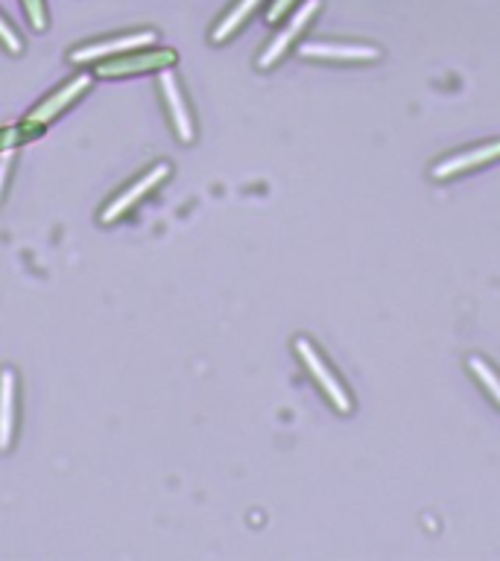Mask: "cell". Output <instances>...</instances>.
I'll list each match as a JSON object with an SVG mask.
<instances>
[{
    "instance_id": "obj_1",
    "label": "cell",
    "mask_w": 500,
    "mask_h": 561,
    "mask_svg": "<svg viewBox=\"0 0 500 561\" xmlns=\"http://www.w3.org/2000/svg\"><path fill=\"white\" fill-rule=\"evenodd\" d=\"M158 30L156 26H135V30H123V33L103 35V38H91L68 50V61L77 68H94L100 61L114 59L129 50H140V47H152L158 44Z\"/></svg>"
},
{
    "instance_id": "obj_2",
    "label": "cell",
    "mask_w": 500,
    "mask_h": 561,
    "mask_svg": "<svg viewBox=\"0 0 500 561\" xmlns=\"http://www.w3.org/2000/svg\"><path fill=\"white\" fill-rule=\"evenodd\" d=\"M170 175H173L170 161H156L152 167H147V170L140 175H135L129 184H123L121 191L114 193L112 199L100 208V214H96L100 226H114V222H121V219L129 217L132 210L138 208V205H144L158 187H164Z\"/></svg>"
},
{
    "instance_id": "obj_3",
    "label": "cell",
    "mask_w": 500,
    "mask_h": 561,
    "mask_svg": "<svg viewBox=\"0 0 500 561\" xmlns=\"http://www.w3.org/2000/svg\"><path fill=\"white\" fill-rule=\"evenodd\" d=\"M179 53L173 47H140V50H129L114 59H105L94 65V79H129L144 77V73H161L167 68H175Z\"/></svg>"
},
{
    "instance_id": "obj_4",
    "label": "cell",
    "mask_w": 500,
    "mask_h": 561,
    "mask_svg": "<svg viewBox=\"0 0 500 561\" xmlns=\"http://www.w3.org/2000/svg\"><path fill=\"white\" fill-rule=\"evenodd\" d=\"M156 91L164 108V117L170 123V129L175 131L179 144H193L196 140V117H193L191 100L184 94L182 79L175 77L173 68L161 70L156 77Z\"/></svg>"
},
{
    "instance_id": "obj_5",
    "label": "cell",
    "mask_w": 500,
    "mask_h": 561,
    "mask_svg": "<svg viewBox=\"0 0 500 561\" xmlns=\"http://www.w3.org/2000/svg\"><path fill=\"white\" fill-rule=\"evenodd\" d=\"M319 9H322V0H302V3L289 12L287 24L281 26L279 33L270 38V44L261 50V56H258V68H275L293 47H298V38H302V33L310 26V21L319 15Z\"/></svg>"
},
{
    "instance_id": "obj_6",
    "label": "cell",
    "mask_w": 500,
    "mask_h": 561,
    "mask_svg": "<svg viewBox=\"0 0 500 561\" xmlns=\"http://www.w3.org/2000/svg\"><path fill=\"white\" fill-rule=\"evenodd\" d=\"M94 85V73H88V70H79V73H70L65 82L53 88L50 94L42 96L38 103L30 108L26 114V121L42 123V126H50L53 121H59L61 114L68 112L70 105H77L82 96L88 94V88Z\"/></svg>"
},
{
    "instance_id": "obj_7",
    "label": "cell",
    "mask_w": 500,
    "mask_h": 561,
    "mask_svg": "<svg viewBox=\"0 0 500 561\" xmlns=\"http://www.w3.org/2000/svg\"><path fill=\"white\" fill-rule=\"evenodd\" d=\"M293 351H296V357L302 359V366L307 368V375L314 377V383L319 386L325 392V398L333 403V410L342 412V415H349L351 412V398L345 392V386L340 383V377L333 375L331 366L325 363L322 354L316 351V345L307 336H296L293 340Z\"/></svg>"
},
{
    "instance_id": "obj_8",
    "label": "cell",
    "mask_w": 500,
    "mask_h": 561,
    "mask_svg": "<svg viewBox=\"0 0 500 561\" xmlns=\"http://www.w3.org/2000/svg\"><path fill=\"white\" fill-rule=\"evenodd\" d=\"M21 419V377L15 366H0V454H9L18 438Z\"/></svg>"
},
{
    "instance_id": "obj_9",
    "label": "cell",
    "mask_w": 500,
    "mask_h": 561,
    "mask_svg": "<svg viewBox=\"0 0 500 561\" xmlns=\"http://www.w3.org/2000/svg\"><path fill=\"white\" fill-rule=\"evenodd\" d=\"M298 56L310 61H345V65H363L377 61L380 50L368 44H340V42H307L298 44Z\"/></svg>"
},
{
    "instance_id": "obj_10",
    "label": "cell",
    "mask_w": 500,
    "mask_h": 561,
    "mask_svg": "<svg viewBox=\"0 0 500 561\" xmlns=\"http://www.w3.org/2000/svg\"><path fill=\"white\" fill-rule=\"evenodd\" d=\"M498 158H500V140H489V144L468 149V152L447 156L445 161H439V164L430 170V175L442 182V179H454V175L471 173V170H477V167L491 164V161H498Z\"/></svg>"
},
{
    "instance_id": "obj_11",
    "label": "cell",
    "mask_w": 500,
    "mask_h": 561,
    "mask_svg": "<svg viewBox=\"0 0 500 561\" xmlns=\"http://www.w3.org/2000/svg\"><path fill=\"white\" fill-rule=\"evenodd\" d=\"M263 3H266V0H231L226 7V12H223V15L214 21V26H211L208 42L214 44V47L231 42V38L252 21V15L263 7Z\"/></svg>"
},
{
    "instance_id": "obj_12",
    "label": "cell",
    "mask_w": 500,
    "mask_h": 561,
    "mask_svg": "<svg viewBox=\"0 0 500 561\" xmlns=\"http://www.w3.org/2000/svg\"><path fill=\"white\" fill-rule=\"evenodd\" d=\"M44 129H47V126L33 121H21L12 123V126H3V129H0V152H15L18 147L33 144V140L42 138Z\"/></svg>"
},
{
    "instance_id": "obj_13",
    "label": "cell",
    "mask_w": 500,
    "mask_h": 561,
    "mask_svg": "<svg viewBox=\"0 0 500 561\" xmlns=\"http://www.w3.org/2000/svg\"><path fill=\"white\" fill-rule=\"evenodd\" d=\"M468 368H471V375L480 380L482 389L491 394V401L500 407V377H498V371H495V368H491L486 359L477 357V354H471V357H468Z\"/></svg>"
},
{
    "instance_id": "obj_14",
    "label": "cell",
    "mask_w": 500,
    "mask_h": 561,
    "mask_svg": "<svg viewBox=\"0 0 500 561\" xmlns=\"http://www.w3.org/2000/svg\"><path fill=\"white\" fill-rule=\"evenodd\" d=\"M26 24L33 26L35 33H44L50 26V12H47V0H21Z\"/></svg>"
},
{
    "instance_id": "obj_15",
    "label": "cell",
    "mask_w": 500,
    "mask_h": 561,
    "mask_svg": "<svg viewBox=\"0 0 500 561\" xmlns=\"http://www.w3.org/2000/svg\"><path fill=\"white\" fill-rule=\"evenodd\" d=\"M0 47L7 53H12V56H21V53L26 50L24 38H21V33H18L15 26L9 24V18L0 12Z\"/></svg>"
},
{
    "instance_id": "obj_16",
    "label": "cell",
    "mask_w": 500,
    "mask_h": 561,
    "mask_svg": "<svg viewBox=\"0 0 500 561\" xmlns=\"http://www.w3.org/2000/svg\"><path fill=\"white\" fill-rule=\"evenodd\" d=\"M302 0H270V9H266V24H279L284 18L298 7Z\"/></svg>"
},
{
    "instance_id": "obj_17",
    "label": "cell",
    "mask_w": 500,
    "mask_h": 561,
    "mask_svg": "<svg viewBox=\"0 0 500 561\" xmlns=\"http://www.w3.org/2000/svg\"><path fill=\"white\" fill-rule=\"evenodd\" d=\"M12 170H15V156H12V152H0V202H3V196H7Z\"/></svg>"
}]
</instances>
